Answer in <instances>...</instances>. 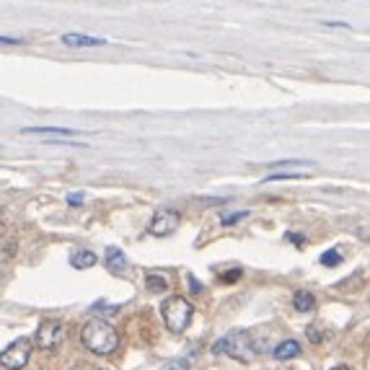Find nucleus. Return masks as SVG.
Segmentation results:
<instances>
[{
  "label": "nucleus",
  "mask_w": 370,
  "mask_h": 370,
  "mask_svg": "<svg viewBox=\"0 0 370 370\" xmlns=\"http://www.w3.org/2000/svg\"><path fill=\"white\" fill-rule=\"evenodd\" d=\"M80 342H83V347L91 349L93 355H109V352H114L117 345H119V334H117V329H114L109 321H104V319H91V321H86L83 332H80Z\"/></svg>",
  "instance_id": "1"
},
{
  "label": "nucleus",
  "mask_w": 370,
  "mask_h": 370,
  "mask_svg": "<svg viewBox=\"0 0 370 370\" xmlns=\"http://www.w3.org/2000/svg\"><path fill=\"white\" fill-rule=\"evenodd\" d=\"M254 342H251V332H233L225 334L223 339H218L213 345L215 355H231V358L241 360V362H251L254 360Z\"/></svg>",
  "instance_id": "2"
},
{
  "label": "nucleus",
  "mask_w": 370,
  "mask_h": 370,
  "mask_svg": "<svg viewBox=\"0 0 370 370\" xmlns=\"http://www.w3.org/2000/svg\"><path fill=\"white\" fill-rule=\"evenodd\" d=\"M192 303L187 298H181V295H171L163 301L161 305V314H163V324L166 329H171L174 334H181L192 321Z\"/></svg>",
  "instance_id": "3"
},
{
  "label": "nucleus",
  "mask_w": 370,
  "mask_h": 370,
  "mask_svg": "<svg viewBox=\"0 0 370 370\" xmlns=\"http://www.w3.org/2000/svg\"><path fill=\"white\" fill-rule=\"evenodd\" d=\"M32 347L34 342L29 336H21V339H16L13 345L3 349V355H0V362H3V368L5 370H21L26 368V362L32 358Z\"/></svg>",
  "instance_id": "4"
},
{
  "label": "nucleus",
  "mask_w": 370,
  "mask_h": 370,
  "mask_svg": "<svg viewBox=\"0 0 370 370\" xmlns=\"http://www.w3.org/2000/svg\"><path fill=\"white\" fill-rule=\"evenodd\" d=\"M65 326L57 324V321H42L39 329H36V336H34V342H36V347L39 349H57L62 342H65Z\"/></svg>",
  "instance_id": "5"
},
{
  "label": "nucleus",
  "mask_w": 370,
  "mask_h": 370,
  "mask_svg": "<svg viewBox=\"0 0 370 370\" xmlns=\"http://www.w3.org/2000/svg\"><path fill=\"white\" fill-rule=\"evenodd\" d=\"M176 225H179V213L176 210H156V215L150 218V225H148V231L153 235H171L176 231Z\"/></svg>",
  "instance_id": "6"
},
{
  "label": "nucleus",
  "mask_w": 370,
  "mask_h": 370,
  "mask_svg": "<svg viewBox=\"0 0 370 370\" xmlns=\"http://www.w3.org/2000/svg\"><path fill=\"white\" fill-rule=\"evenodd\" d=\"M60 42L65 47H104L106 45V39H101V36H89V34H78V32L62 34Z\"/></svg>",
  "instance_id": "7"
},
{
  "label": "nucleus",
  "mask_w": 370,
  "mask_h": 370,
  "mask_svg": "<svg viewBox=\"0 0 370 370\" xmlns=\"http://www.w3.org/2000/svg\"><path fill=\"white\" fill-rule=\"evenodd\" d=\"M23 135H55V137H76L80 135L73 127H23Z\"/></svg>",
  "instance_id": "8"
},
{
  "label": "nucleus",
  "mask_w": 370,
  "mask_h": 370,
  "mask_svg": "<svg viewBox=\"0 0 370 370\" xmlns=\"http://www.w3.org/2000/svg\"><path fill=\"white\" fill-rule=\"evenodd\" d=\"M272 355L277 360H292L301 355V342H295V339H285V342H280L277 347L272 349Z\"/></svg>",
  "instance_id": "9"
},
{
  "label": "nucleus",
  "mask_w": 370,
  "mask_h": 370,
  "mask_svg": "<svg viewBox=\"0 0 370 370\" xmlns=\"http://www.w3.org/2000/svg\"><path fill=\"white\" fill-rule=\"evenodd\" d=\"M104 259H106V267L112 269V272H122V269L127 267V257H124V254H122V251H119L117 246H109V248H106Z\"/></svg>",
  "instance_id": "10"
},
{
  "label": "nucleus",
  "mask_w": 370,
  "mask_h": 370,
  "mask_svg": "<svg viewBox=\"0 0 370 370\" xmlns=\"http://www.w3.org/2000/svg\"><path fill=\"white\" fill-rule=\"evenodd\" d=\"M292 305L301 311V314H308V311H314L316 308V298H314V292H308V290H298L295 295H292Z\"/></svg>",
  "instance_id": "11"
},
{
  "label": "nucleus",
  "mask_w": 370,
  "mask_h": 370,
  "mask_svg": "<svg viewBox=\"0 0 370 370\" xmlns=\"http://www.w3.org/2000/svg\"><path fill=\"white\" fill-rule=\"evenodd\" d=\"M70 264L76 269H89L96 264V254L93 251H73L70 254Z\"/></svg>",
  "instance_id": "12"
},
{
  "label": "nucleus",
  "mask_w": 370,
  "mask_h": 370,
  "mask_svg": "<svg viewBox=\"0 0 370 370\" xmlns=\"http://www.w3.org/2000/svg\"><path fill=\"white\" fill-rule=\"evenodd\" d=\"M146 285H148V290H153V292H161V290H166L168 288L166 280H163L161 275H148Z\"/></svg>",
  "instance_id": "13"
},
{
  "label": "nucleus",
  "mask_w": 370,
  "mask_h": 370,
  "mask_svg": "<svg viewBox=\"0 0 370 370\" xmlns=\"http://www.w3.org/2000/svg\"><path fill=\"white\" fill-rule=\"evenodd\" d=\"M339 262H342V254H339L336 248H329V251L321 254V264H324V267H336Z\"/></svg>",
  "instance_id": "14"
},
{
  "label": "nucleus",
  "mask_w": 370,
  "mask_h": 370,
  "mask_svg": "<svg viewBox=\"0 0 370 370\" xmlns=\"http://www.w3.org/2000/svg\"><path fill=\"white\" fill-rule=\"evenodd\" d=\"M246 215H248L246 210H238V213H228V215H223L220 225H233V223H238V220H244Z\"/></svg>",
  "instance_id": "15"
},
{
  "label": "nucleus",
  "mask_w": 370,
  "mask_h": 370,
  "mask_svg": "<svg viewBox=\"0 0 370 370\" xmlns=\"http://www.w3.org/2000/svg\"><path fill=\"white\" fill-rule=\"evenodd\" d=\"M303 174H292V171H277V174H269L267 181H282V179H301Z\"/></svg>",
  "instance_id": "16"
},
{
  "label": "nucleus",
  "mask_w": 370,
  "mask_h": 370,
  "mask_svg": "<svg viewBox=\"0 0 370 370\" xmlns=\"http://www.w3.org/2000/svg\"><path fill=\"white\" fill-rule=\"evenodd\" d=\"M187 368H189L187 360H168V362H163V368L161 370H187Z\"/></svg>",
  "instance_id": "17"
},
{
  "label": "nucleus",
  "mask_w": 370,
  "mask_h": 370,
  "mask_svg": "<svg viewBox=\"0 0 370 370\" xmlns=\"http://www.w3.org/2000/svg\"><path fill=\"white\" fill-rule=\"evenodd\" d=\"M83 200H86V194H83V192H70V194H67V205H73V207L83 205Z\"/></svg>",
  "instance_id": "18"
},
{
  "label": "nucleus",
  "mask_w": 370,
  "mask_h": 370,
  "mask_svg": "<svg viewBox=\"0 0 370 370\" xmlns=\"http://www.w3.org/2000/svg\"><path fill=\"white\" fill-rule=\"evenodd\" d=\"M303 161H275V163H267L272 168H288V166H301Z\"/></svg>",
  "instance_id": "19"
},
{
  "label": "nucleus",
  "mask_w": 370,
  "mask_h": 370,
  "mask_svg": "<svg viewBox=\"0 0 370 370\" xmlns=\"http://www.w3.org/2000/svg\"><path fill=\"white\" fill-rule=\"evenodd\" d=\"M321 26H326V29H349L347 21H321Z\"/></svg>",
  "instance_id": "20"
},
{
  "label": "nucleus",
  "mask_w": 370,
  "mask_h": 370,
  "mask_svg": "<svg viewBox=\"0 0 370 370\" xmlns=\"http://www.w3.org/2000/svg\"><path fill=\"white\" fill-rule=\"evenodd\" d=\"M316 329H319V326H308V339H311V342H321V334H319Z\"/></svg>",
  "instance_id": "21"
},
{
  "label": "nucleus",
  "mask_w": 370,
  "mask_h": 370,
  "mask_svg": "<svg viewBox=\"0 0 370 370\" xmlns=\"http://www.w3.org/2000/svg\"><path fill=\"white\" fill-rule=\"evenodd\" d=\"M0 42L3 45H21L23 39H19V36H0Z\"/></svg>",
  "instance_id": "22"
},
{
  "label": "nucleus",
  "mask_w": 370,
  "mask_h": 370,
  "mask_svg": "<svg viewBox=\"0 0 370 370\" xmlns=\"http://www.w3.org/2000/svg\"><path fill=\"white\" fill-rule=\"evenodd\" d=\"M238 277H241V269H233V272H228V275H225L223 280H225V282H235Z\"/></svg>",
  "instance_id": "23"
},
{
  "label": "nucleus",
  "mask_w": 370,
  "mask_h": 370,
  "mask_svg": "<svg viewBox=\"0 0 370 370\" xmlns=\"http://www.w3.org/2000/svg\"><path fill=\"white\" fill-rule=\"evenodd\" d=\"M189 285H192V292H200L202 290V285L194 280V275H189Z\"/></svg>",
  "instance_id": "24"
},
{
  "label": "nucleus",
  "mask_w": 370,
  "mask_h": 370,
  "mask_svg": "<svg viewBox=\"0 0 370 370\" xmlns=\"http://www.w3.org/2000/svg\"><path fill=\"white\" fill-rule=\"evenodd\" d=\"M288 238H290V241H295V244H303V238H301V235H295V233H288Z\"/></svg>",
  "instance_id": "25"
},
{
  "label": "nucleus",
  "mask_w": 370,
  "mask_h": 370,
  "mask_svg": "<svg viewBox=\"0 0 370 370\" xmlns=\"http://www.w3.org/2000/svg\"><path fill=\"white\" fill-rule=\"evenodd\" d=\"M334 370H349V368H345V365H336V368Z\"/></svg>",
  "instance_id": "26"
}]
</instances>
